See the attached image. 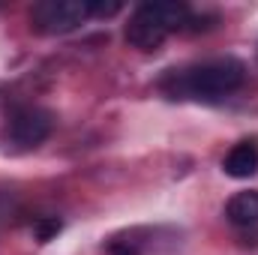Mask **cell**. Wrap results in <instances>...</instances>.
Returning <instances> with one entry per match:
<instances>
[{
	"instance_id": "2",
	"label": "cell",
	"mask_w": 258,
	"mask_h": 255,
	"mask_svg": "<svg viewBox=\"0 0 258 255\" xmlns=\"http://www.w3.org/2000/svg\"><path fill=\"white\" fill-rule=\"evenodd\" d=\"M192 21V12L186 3H141L129 15L126 24V42L138 51H156L171 33L186 30Z\"/></svg>"
},
{
	"instance_id": "6",
	"label": "cell",
	"mask_w": 258,
	"mask_h": 255,
	"mask_svg": "<svg viewBox=\"0 0 258 255\" xmlns=\"http://www.w3.org/2000/svg\"><path fill=\"white\" fill-rule=\"evenodd\" d=\"M222 171L234 180H249L258 171V138H243L237 141L228 156L222 159Z\"/></svg>"
},
{
	"instance_id": "9",
	"label": "cell",
	"mask_w": 258,
	"mask_h": 255,
	"mask_svg": "<svg viewBox=\"0 0 258 255\" xmlns=\"http://www.w3.org/2000/svg\"><path fill=\"white\" fill-rule=\"evenodd\" d=\"M57 231H60V222H57V219H45V222L39 225V231H36V234H39V240L45 243V240H48L51 234H57Z\"/></svg>"
},
{
	"instance_id": "4",
	"label": "cell",
	"mask_w": 258,
	"mask_h": 255,
	"mask_svg": "<svg viewBox=\"0 0 258 255\" xmlns=\"http://www.w3.org/2000/svg\"><path fill=\"white\" fill-rule=\"evenodd\" d=\"M90 18L87 3L81 0H39L30 9V24L42 36H63L81 27V21Z\"/></svg>"
},
{
	"instance_id": "1",
	"label": "cell",
	"mask_w": 258,
	"mask_h": 255,
	"mask_svg": "<svg viewBox=\"0 0 258 255\" xmlns=\"http://www.w3.org/2000/svg\"><path fill=\"white\" fill-rule=\"evenodd\" d=\"M246 81V66L237 57H210L183 69H168L159 81V90L168 99H195V102H222L237 93Z\"/></svg>"
},
{
	"instance_id": "3",
	"label": "cell",
	"mask_w": 258,
	"mask_h": 255,
	"mask_svg": "<svg viewBox=\"0 0 258 255\" xmlns=\"http://www.w3.org/2000/svg\"><path fill=\"white\" fill-rule=\"evenodd\" d=\"M54 129V114L39 105H18L9 111L6 123L0 129V144L6 153H27L36 150Z\"/></svg>"
},
{
	"instance_id": "5",
	"label": "cell",
	"mask_w": 258,
	"mask_h": 255,
	"mask_svg": "<svg viewBox=\"0 0 258 255\" xmlns=\"http://www.w3.org/2000/svg\"><path fill=\"white\" fill-rule=\"evenodd\" d=\"M225 219L240 237L258 240V192H237L225 204Z\"/></svg>"
},
{
	"instance_id": "8",
	"label": "cell",
	"mask_w": 258,
	"mask_h": 255,
	"mask_svg": "<svg viewBox=\"0 0 258 255\" xmlns=\"http://www.w3.org/2000/svg\"><path fill=\"white\" fill-rule=\"evenodd\" d=\"M108 252L111 255H141V249H138L135 243H129V240H114V243L108 246Z\"/></svg>"
},
{
	"instance_id": "7",
	"label": "cell",
	"mask_w": 258,
	"mask_h": 255,
	"mask_svg": "<svg viewBox=\"0 0 258 255\" xmlns=\"http://www.w3.org/2000/svg\"><path fill=\"white\" fill-rule=\"evenodd\" d=\"M120 9H123L120 3H87V12L96 15V18H111V15H117Z\"/></svg>"
}]
</instances>
